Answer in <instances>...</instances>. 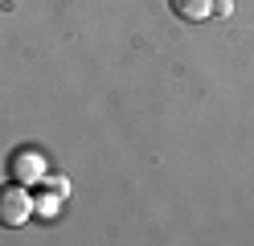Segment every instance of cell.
Listing matches in <instances>:
<instances>
[{
	"mask_svg": "<svg viewBox=\"0 0 254 246\" xmlns=\"http://www.w3.org/2000/svg\"><path fill=\"white\" fill-rule=\"evenodd\" d=\"M58 201H62V197L45 189V197H37V213H41V218H54V213H58Z\"/></svg>",
	"mask_w": 254,
	"mask_h": 246,
	"instance_id": "277c9868",
	"label": "cell"
},
{
	"mask_svg": "<svg viewBox=\"0 0 254 246\" xmlns=\"http://www.w3.org/2000/svg\"><path fill=\"white\" fill-rule=\"evenodd\" d=\"M33 213H37V201L29 197V185H21V180L0 185V226L17 230V226H25L33 218Z\"/></svg>",
	"mask_w": 254,
	"mask_h": 246,
	"instance_id": "6da1fadb",
	"label": "cell"
},
{
	"mask_svg": "<svg viewBox=\"0 0 254 246\" xmlns=\"http://www.w3.org/2000/svg\"><path fill=\"white\" fill-rule=\"evenodd\" d=\"M8 172H12V180H21V185H37V180L45 176L41 156H37V152H29V148H17V152H12Z\"/></svg>",
	"mask_w": 254,
	"mask_h": 246,
	"instance_id": "7a4b0ae2",
	"label": "cell"
},
{
	"mask_svg": "<svg viewBox=\"0 0 254 246\" xmlns=\"http://www.w3.org/2000/svg\"><path fill=\"white\" fill-rule=\"evenodd\" d=\"M168 8L177 21H189V25H201L217 12V0H168Z\"/></svg>",
	"mask_w": 254,
	"mask_h": 246,
	"instance_id": "3957f363",
	"label": "cell"
},
{
	"mask_svg": "<svg viewBox=\"0 0 254 246\" xmlns=\"http://www.w3.org/2000/svg\"><path fill=\"white\" fill-rule=\"evenodd\" d=\"M41 185L50 189V193H58L62 201H66V193H70V180H66V176H41Z\"/></svg>",
	"mask_w": 254,
	"mask_h": 246,
	"instance_id": "5b68a950",
	"label": "cell"
},
{
	"mask_svg": "<svg viewBox=\"0 0 254 246\" xmlns=\"http://www.w3.org/2000/svg\"><path fill=\"white\" fill-rule=\"evenodd\" d=\"M217 12H226V16H230V12H234V0H217Z\"/></svg>",
	"mask_w": 254,
	"mask_h": 246,
	"instance_id": "8992f818",
	"label": "cell"
}]
</instances>
